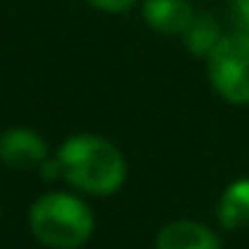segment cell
<instances>
[{"label":"cell","mask_w":249,"mask_h":249,"mask_svg":"<svg viewBox=\"0 0 249 249\" xmlns=\"http://www.w3.org/2000/svg\"><path fill=\"white\" fill-rule=\"evenodd\" d=\"M49 158L46 140L33 129L14 126L0 134V161L11 169H40Z\"/></svg>","instance_id":"277c9868"},{"label":"cell","mask_w":249,"mask_h":249,"mask_svg":"<svg viewBox=\"0 0 249 249\" xmlns=\"http://www.w3.org/2000/svg\"><path fill=\"white\" fill-rule=\"evenodd\" d=\"M142 19L161 35H182L193 19V6L188 0H145Z\"/></svg>","instance_id":"5b68a950"},{"label":"cell","mask_w":249,"mask_h":249,"mask_svg":"<svg viewBox=\"0 0 249 249\" xmlns=\"http://www.w3.org/2000/svg\"><path fill=\"white\" fill-rule=\"evenodd\" d=\"M214 91L233 105H249V35L228 33L206 56Z\"/></svg>","instance_id":"3957f363"},{"label":"cell","mask_w":249,"mask_h":249,"mask_svg":"<svg viewBox=\"0 0 249 249\" xmlns=\"http://www.w3.org/2000/svg\"><path fill=\"white\" fill-rule=\"evenodd\" d=\"M185 46L193 56H209V51L220 43L222 33H220V22L212 14H193L188 30L182 33Z\"/></svg>","instance_id":"ba28073f"},{"label":"cell","mask_w":249,"mask_h":249,"mask_svg":"<svg viewBox=\"0 0 249 249\" xmlns=\"http://www.w3.org/2000/svg\"><path fill=\"white\" fill-rule=\"evenodd\" d=\"M30 231L51 249H78L91 238L94 214L70 193H46L30 206Z\"/></svg>","instance_id":"7a4b0ae2"},{"label":"cell","mask_w":249,"mask_h":249,"mask_svg":"<svg viewBox=\"0 0 249 249\" xmlns=\"http://www.w3.org/2000/svg\"><path fill=\"white\" fill-rule=\"evenodd\" d=\"M62 177L78 190L91 196H110L126 179V158L110 140L97 134H75L62 142Z\"/></svg>","instance_id":"6da1fadb"},{"label":"cell","mask_w":249,"mask_h":249,"mask_svg":"<svg viewBox=\"0 0 249 249\" xmlns=\"http://www.w3.org/2000/svg\"><path fill=\"white\" fill-rule=\"evenodd\" d=\"M86 3L105 14H126L129 8H134L137 0H86Z\"/></svg>","instance_id":"30bf717a"},{"label":"cell","mask_w":249,"mask_h":249,"mask_svg":"<svg viewBox=\"0 0 249 249\" xmlns=\"http://www.w3.org/2000/svg\"><path fill=\"white\" fill-rule=\"evenodd\" d=\"M217 217L222 228H244L249 225V179H236L222 193L217 204Z\"/></svg>","instance_id":"52a82bcc"},{"label":"cell","mask_w":249,"mask_h":249,"mask_svg":"<svg viewBox=\"0 0 249 249\" xmlns=\"http://www.w3.org/2000/svg\"><path fill=\"white\" fill-rule=\"evenodd\" d=\"M225 22L231 33L249 35V0H228Z\"/></svg>","instance_id":"9c48e42d"},{"label":"cell","mask_w":249,"mask_h":249,"mask_svg":"<svg viewBox=\"0 0 249 249\" xmlns=\"http://www.w3.org/2000/svg\"><path fill=\"white\" fill-rule=\"evenodd\" d=\"M156 249H220V238L206 225L179 220L161 228L156 238Z\"/></svg>","instance_id":"8992f818"}]
</instances>
